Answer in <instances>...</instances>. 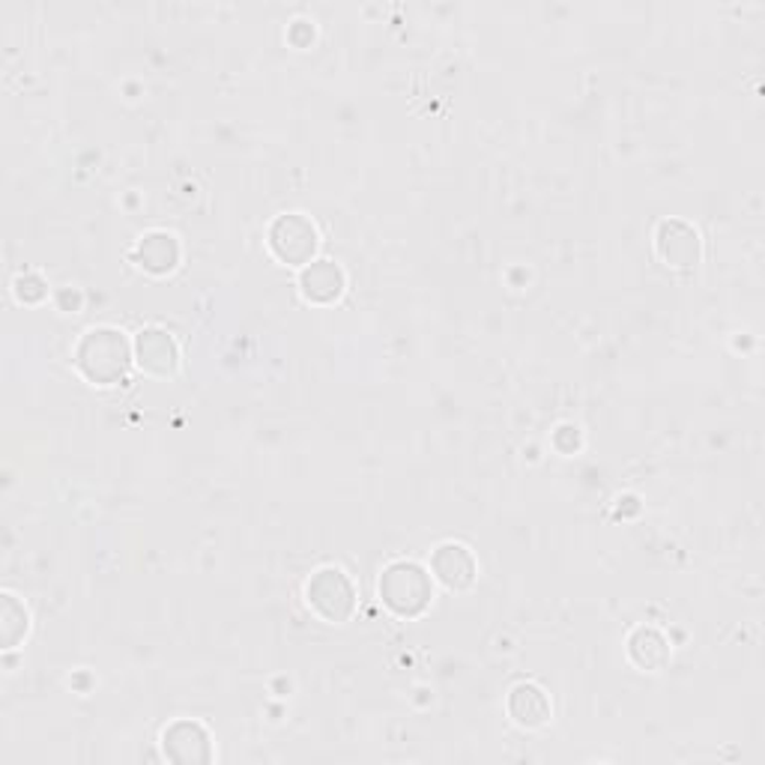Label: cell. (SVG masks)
I'll return each instance as SVG.
<instances>
[{"label":"cell","instance_id":"cell-1","mask_svg":"<svg viewBox=\"0 0 765 765\" xmlns=\"http://www.w3.org/2000/svg\"><path fill=\"white\" fill-rule=\"evenodd\" d=\"M380 596L386 598V605L392 607L395 613L401 617H415L422 613L431 601V580L428 574L413 563H395L392 568H386L380 580Z\"/></svg>","mask_w":765,"mask_h":765},{"label":"cell","instance_id":"cell-2","mask_svg":"<svg viewBox=\"0 0 765 765\" xmlns=\"http://www.w3.org/2000/svg\"><path fill=\"white\" fill-rule=\"evenodd\" d=\"M309 607L326 622H344L353 613V586L339 568H323L309 580Z\"/></svg>","mask_w":765,"mask_h":765},{"label":"cell","instance_id":"cell-3","mask_svg":"<svg viewBox=\"0 0 765 765\" xmlns=\"http://www.w3.org/2000/svg\"><path fill=\"white\" fill-rule=\"evenodd\" d=\"M87 344H93L99 351V359H81L78 368L96 382H111L123 377L126 372V344L120 339L118 332L111 330H93L87 332Z\"/></svg>","mask_w":765,"mask_h":765},{"label":"cell","instance_id":"cell-4","mask_svg":"<svg viewBox=\"0 0 765 765\" xmlns=\"http://www.w3.org/2000/svg\"><path fill=\"white\" fill-rule=\"evenodd\" d=\"M434 572L448 589H467L476 580V563L473 553L464 544H443L434 553Z\"/></svg>","mask_w":765,"mask_h":765},{"label":"cell","instance_id":"cell-5","mask_svg":"<svg viewBox=\"0 0 765 765\" xmlns=\"http://www.w3.org/2000/svg\"><path fill=\"white\" fill-rule=\"evenodd\" d=\"M138 362H141V368H147V372L153 374H170L174 372V365H177L174 341H170L165 332H156V330L141 332Z\"/></svg>","mask_w":765,"mask_h":765},{"label":"cell","instance_id":"cell-6","mask_svg":"<svg viewBox=\"0 0 765 765\" xmlns=\"http://www.w3.org/2000/svg\"><path fill=\"white\" fill-rule=\"evenodd\" d=\"M509 712L523 727H542L547 721V714H551V706H547L544 694L535 685H521V688L511 691Z\"/></svg>","mask_w":765,"mask_h":765},{"label":"cell","instance_id":"cell-7","mask_svg":"<svg viewBox=\"0 0 765 765\" xmlns=\"http://www.w3.org/2000/svg\"><path fill=\"white\" fill-rule=\"evenodd\" d=\"M302 290L314 302H330V299H335L341 293V273L332 264H326V260H320L311 269H306Z\"/></svg>","mask_w":765,"mask_h":765}]
</instances>
